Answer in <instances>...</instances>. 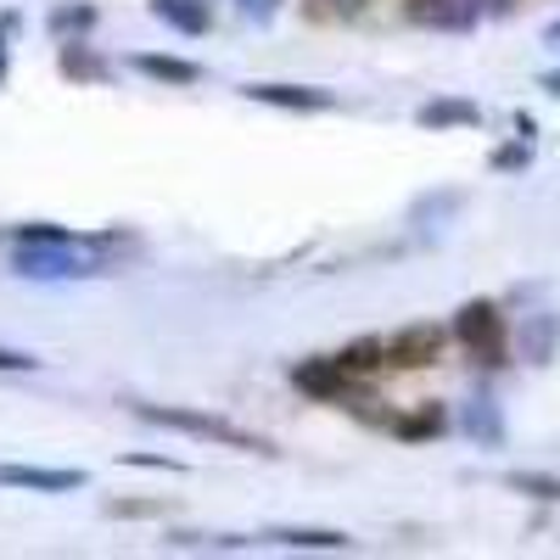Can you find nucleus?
<instances>
[{"mask_svg":"<svg viewBox=\"0 0 560 560\" xmlns=\"http://www.w3.org/2000/svg\"><path fill=\"white\" fill-rule=\"evenodd\" d=\"M140 420H152V427H168V432H185V438H202V443H219V448H242V454H264L275 459V443L236 427V420L224 415H208V409H174V404H135Z\"/></svg>","mask_w":560,"mask_h":560,"instance_id":"obj_1","label":"nucleus"},{"mask_svg":"<svg viewBox=\"0 0 560 560\" xmlns=\"http://www.w3.org/2000/svg\"><path fill=\"white\" fill-rule=\"evenodd\" d=\"M454 337L465 342V353H471L482 370H499L504 353H510V325H504L499 303H488V298L459 303V314H454Z\"/></svg>","mask_w":560,"mask_h":560,"instance_id":"obj_2","label":"nucleus"},{"mask_svg":"<svg viewBox=\"0 0 560 560\" xmlns=\"http://www.w3.org/2000/svg\"><path fill=\"white\" fill-rule=\"evenodd\" d=\"M292 387L319 398V404H364L370 398V382L359 376V370H348L337 353H319V359L292 364Z\"/></svg>","mask_w":560,"mask_h":560,"instance_id":"obj_3","label":"nucleus"},{"mask_svg":"<svg viewBox=\"0 0 560 560\" xmlns=\"http://www.w3.org/2000/svg\"><path fill=\"white\" fill-rule=\"evenodd\" d=\"M12 275L23 280H84V275H102L96 258H84L79 242H28L12 253Z\"/></svg>","mask_w":560,"mask_h":560,"instance_id":"obj_4","label":"nucleus"},{"mask_svg":"<svg viewBox=\"0 0 560 560\" xmlns=\"http://www.w3.org/2000/svg\"><path fill=\"white\" fill-rule=\"evenodd\" d=\"M454 337V325H432V319H415V325H398V331L387 337V364L393 370H427L443 359Z\"/></svg>","mask_w":560,"mask_h":560,"instance_id":"obj_5","label":"nucleus"},{"mask_svg":"<svg viewBox=\"0 0 560 560\" xmlns=\"http://www.w3.org/2000/svg\"><path fill=\"white\" fill-rule=\"evenodd\" d=\"M404 23L432 34H471L482 23V7L477 0H404Z\"/></svg>","mask_w":560,"mask_h":560,"instance_id":"obj_6","label":"nucleus"},{"mask_svg":"<svg viewBox=\"0 0 560 560\" xmlns=\"http://www.w3.org/2000/svg\"><path fill=\"white\" fill-rule=\"evenodd\" d=\"M0 488H23V493H79V488H90V471H79V465H0Z\"/></svg>","mask_w":560,"mask_h":560,"instance_id":"obj_7","label":"nucleus"},{"mask_svg":"<svg viewBox=\"0 0 560 560\" xmlns=\"http://www.w3.org/2000/svg\"><path fill=\"white\" fill-rule=\"evenodd\" d=\"M242 96L258 102V107H287V113H331L337 96L319 84H275V79H258V84H242Z\"/></svg>","mask_w":560,"mask_h":560,"instance_id":"obj_8","label":"nucleus"},{"mask_svg":"<svg viewBox=\"0 0 560 560\" xmlns=\"http://www.w3.org/2000/svg\"><path fill=\"white\" fill-rule=\"evenodd\" d=\"M258 538L275 544V549H319V555H342V549H353V538L337 533V527H269V533H258Z\"/></svg>","mask_w":560,"mask_h":560,"instance_id":"obj_9","label":"nucleus"},{"mask_svg":"<svg viewBox=\"0 0 560 560\" xmlns=\"http://www.w3.org/2000/svg\"><path fill=\"white\" fill-rule=\"evenodd\" d=\"M387 432H393L398 443H432V438L448 432V409H443V404H420V409H409V415H387Z\"/></svg>","mask_w":560,"mask_h":560,"instance_id":"obj_10","label":"nucleus"},{"mask_svg":"<svg viewBox=\"0 0 560 560\" xmlns=\"http://www.w3.org/2000/svg\"><path fill=\"white\" fill-rule=\"evenodd\" d=\"M152 18H163L174 34L185 39H202L213 28V12H208V0H152Z\"/></svg>","mask_w":560,"mask_h":560,"instance_id":"obj_11","label":"nucleus"},{"mask_svg":"<svg viewBox=\"0 0 560 560\" xmlns=\"http://www.w3.org/2000/svg\"><path fill=\"white\" fill-rule=\"evenodd\" d=\"M135 73H147V79H163V84H197L202 68L197 62H185V57H168V51H135L129 57Z\"/></svg>","mask_w":560,"mask_h":560,"instance_id":"obj_12","label":"nucleus"},{"mask_svg":"<svg viewBox=\"0 0 560 560\" xmlns=\"http://www.w3.org/2000/svg\"><path fill=\"white\" fill-rule=\"evenodd\" d=\"M427 129H454V124H465V129H477L482 124V107L477 102H465V96H438V102H427L415 113Z\"/></svg>","mask_w":560,"mask_h":560,"instance_id":"obj_13","label":"nucleus"},{"mask_svg":"<svg viewBox=\"0 0 560 560\" xmlns=\"http://www.w3.org/2000/svg\"><path fill=\"white\" fill-rule=\"evenodd\" d=\"M465 432H471L477 443H488V448L504 443V420H499V404H493L488 393H477L471 409H465Z\"/></svg>","mask_w":560,"mask_h":560,"instance_id":"obj_14","label":"nucleus"},{"mask_svg":"<svg viewBox=\"0 0 560 560\" xmlns=\"http://www.w3.org/2000/svg\"><path fill=\"white\" fill-rule=\"evenodd\" d=\"M57 62H62V73H68V79H79V84H96V79H107V62H102L96 51H90L84 39H68Z\"/></svg>","mask_w":560,"mask_h":560,"instance_id":"obj_15","label":"nucleus"},{"mask_svg":"<svg viewBox=\"0 0 560 560\" xmlns=\"http://www.w3.org/2000/svg\"><path fill=\"white\" fill-rule=\"evenodd\" d=\"M337 359H342L348 370H359V376H376V370H393V364H387V337H359V342H348Z\"/></svg>","mask_w":560,"mask_h":560,"instance_id":"obj_16","label":"nucleus"},{"mask_svg":"<svg viewBox=\"0 0 560 560\" xmlns=\"http://www.w3.org/2000/svg\"><path fill=\"white\" fill-rule=\"evenodd\" d=\"M555 337H560V319L555 314H538L527 331H522V348H527V359L533 364H549V353H555Z\"/></svg>","mask_w":560,"mask_h":560,"instance_id":"obj_17","label":"nucleus"},{"mask_svg":"<svg viewBox=\"0 0 560 560\" xmlns=\"http://www.w3.org/2000/svg\"><path fill=\"white\" fill-rule=\"evenodd\" d=\"M7 242H18V247H28V242H79V247H90L79 230H62V224H45V219H34V224H18V230H7Z\"/></svg>","mask_w":560,"mask_h":560,"instance_id":"obj_18","label":"nucleus"},{"mask_svg":"<svg viewBox=\"0 0 560 560\" xmlns=\"http://www.w3.org/2000/svg\"><path fill=\"white\" fill-rule=\"evenodd\" d=\"M303 12H308L314 23H353V18L370 12V0H308Z\"/></svg>","mask_w":560,"mask_h":560,"instance_id":"obj_19","label":"nucleus"},{"mask_svg":"<svg viewBox=\"0 0 560 560\" xmlns=\"http://www.w3.org/2000/svg\"><path fill=\"white\" fill-rule=\"evenodd\" d=\"M45 23H51V34H84V28H96V7H84V0L79 7H51Z\"/></svg>","mask_w":560,"mask_h":560,"instance_id":"obj_20","label":"nucleus"},{"mask_svg":"<svg viewBox=\"0 0 560 560\" xmlns=\"http://www.w3.org/2000/svg\"><path fill=\"white\" fill-rule=\"evenodd\" d=\"M510 488L527 493V499H544V504L560 499V482H555V477H538V471H516V477H510Z\"/></svg>","mask_w":560,"mask_h":560,"instance_id":"obj_21","label":"nucleus"},{"mask_svg":"<svg viewBox=\"0 0 560 560\" xmlns=\"http://www.w3.org/2000/svg\"><path fill=\"white\" fill-rule=\"evenodd\" d=\"M23 370H39V359L23 348H0V376H23Z\"/></svg>","mask_w":560,"mask_h":560,"instance_id":"obj_22","label":"nucleus"},{"mask_svg":"<svg viewBox=\"0 0 560 560\" xmlns=\"http://www.w3.org/2000/svg\"><path fill=\"white\" fill-rule=\"evenodd\" d=\"M533 163V140H522V147H499L493 152V168H527Z\"/></svg>","mask_w":560,"mask_h":560,"instance_id":"obj_23","label":"nucleus"},{"mask_svg":"<svg viewBox=\"0 0 560 560\" xmlns=\"http://www.w3.org/2000/svg\"><path fill=\"white\" fill-rule=\"evenodd\" d=\"M236 12L253 18V23H269V18L280 12V0H236Z\"/></svg>","mask_w":560,"mask_h":560,"instance_id":"obj_24","label":"nucleus"},{"mask_svg":"<svg viewBox=\"0 0 560 560\" xmlns=\"http://www.w3.org/2000/svg\"><path fill=\"white\" fill-rule=\"evenodd\" d=\"M129 465H158V471H185L179 459H163V454H129Z\"/></svg>","mask_w":560,"mask_h":560,"instance_id":"obj_25","label":"nucleus"},{"mask_svg":"<svg viewBox=\"0 0 560 560\" xmlns=\"http://www.w3.org/2000/svg\"><path fill=\"white\" fill-rule=\"evenodd\" d=\"M18 23V12H7V18H0V79H7V57H12V45H7V28Z\"/></svg>","mask_w":560,"mask_h":560,"instance_id":"obj_26","label":"nucleus"},{"mask_svg":"<svg viewBox=\"0 0 560 560\" xmlns=\"http://www.w3.org/2000/svg\"><path fill=\"white\" fill-rule=\"evenodd\" d=\"M113 516H152V504H107Z\"/></svg>","mask_w":560,"mask_h":560,"instance_id":"obj_27","label":"nucleus"},{"mask_svg":"<svg viewBox=\"0 0 560 560\" xmlns=\"http://www.w3.org/2000/svg\"><path fill=\"white\" fill-rule=\"evenodd\" d=\"M544 45H555V51H560V23H549V28H544Z\"/></svg>","mask_w":560,"mask_h":560,"instance_id":"obj_28","label":"nucleus"},{"mask_svg":"<svg viewBox=\"0 0 560 560\" xmlns=\"http://www.w3.org/2000/svg\"><path fill=\"white\" fill-rule=\"evenodd\" d=\"M544 90H549V96H560V73H544Z\"/></svg>","mask_w":560,"mask_h":560,"instance_id":"obj_29","label":"nucleus"}]
</instances>
